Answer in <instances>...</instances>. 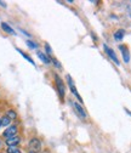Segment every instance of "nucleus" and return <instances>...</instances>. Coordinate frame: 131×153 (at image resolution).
Masks as SVG:
<instances>
[{
  "mask_svg": "<svg viewBox=\"0 0 131 153\" xmlns=\"http://www.w3.org/2000/svg\"><path fill=\"white\" fill-rule=\"evenodd\" d=\"M7 153H21V151H20V148H17L16 146H13V147H9L7 148Z\"/></svg>",
  "mask_w": 131,
  "mask_h": 153,
  "instance_id": "4468645a",
  "label": "nucleus"
},
{
  "mask_svg": "<svg viewBox=\"0 0 131 153\" xmlns=\"http://www.w3.org/2000/svg\"><path fill=\"white\" fill-rule=\"evenodd\" d=\"M36 55H38V57L39 59L45 63V65H47V63H50V59H49V56L47 55H45L44 52H40V51H38L36 52Z\"/></svg>",
  "mask_w": 131,
  "mask_h": 153,
  "instance_id": "9b49d317",
  "label": "nucleus"
},
{
  "mask_svg": "<svg viewBox=\"0 0 131 153\" xmlns=\"http://www.w3.org/2000/svg\"><path fill=\"white\" fill-rule=\"evenodd\" d=\"M29 153H35V152H32V151H30V152H29Z\"/></svg>",
  "mask_w": 131,
  "mask_h": 153,
  "instance_id": "4be33fe9",
  "label": "nucleus"
},
{
  "mask_svg": "<svg viewBox=\"0 0 131 153\" xmlns=\"http://www.w3.org/2000/svg\"><path fill=\"white\" fill-rule=\"evenodd\" d=\"M45 49H46V53H47L49 56H51V55H52V50H51V48H50L49 44H45Z\"/></svg>",
  "mask_w": 131,
  "mask_h": 153,
  "instance_id": "f3484780",
  "label": "nucleus"
},
{
  "mask_svg": "<svg viewBox=\"0 0 131 153\" xmlns=\"http://www.w3.org/2000/svg\"><path fill=\"white\" fill-rule=\"evenodd\" d=\"M0 145H1V143H0Z\"/></svg>",
  "mask_w": 131,
  "mask_h": 153,
  "instance_id": "5701e85b",
  "label": "nucleus"
},
{
  "mask_svg": "<svg viewBox=\"0 0 131 153\" xmlns=\"http://www.w3.org/2000/svg\"><path fill=\"white\" fill-rule=\"evenodd\" d=\"M67 82H68V85H69V89H70L72 94L78 99V101H79L80 103H83V99H81V96L79 95V92H78V90H77V88H75V85H74V83H73V80H72V78H70V75H67Z\"/></svg>",
  "mask_w": 131,
  "mask_h": 153,
  "instance_id": "7ed1b4c3",
  "label": "nucleus"
},
{
  "mask_svg": "<svg viewBox=\"0 0 131 153\" xmlns=\"http://www.w3.org/2000/svg\"><path fill=\"white\" fill-rule=\"evenodd\" d=\"M29 148L32 152H39L41 149V142L39 139H36V137H33L30 141H29Z\"/></svg>",
  "mask_w": 131,
  "mask_h": 153,
  "instance_id": "20e7f679",
  "label": "nucleus"
},
{
  "mask_svg": "<svg viewBox=\"0 0 131 153\" xmlns=\"http://www.w3.org/2000/svg\"><path fill=\"white\" fill-rule=\"evenodd\" d=\"M125 111H126V113H127V114H129V116H130V117H131V111H129V109H125Z\"/></svg>",
  "mask_w": 131,
  "mask_h": 153,
  "instance_id": "aec40b11",
  "label": "nucleus"
},
{
  "mask_svg": "<svg viewBox=\"0 0 131 153\" xmlns=\"http://www.w3.org/2000/svg\"><path fill=\"white\" fill-rule=\"evenodd\" d=\"M0 6H3V7H6V4L3 3V1H0Z\"/></svg>",
  "mask_w": 131,
  "mask_h": 153,
  "instance_id": "6ab92c4d",
  "label": "nucleus"
},
{
  "mask_svg": "<svg viewBox=\"0 0 131 153\" xmlns=\"http://www.w3.org/2000/svg\"><path fill=\"white\" fill-rule=\"evenodd\" d=\"M17 51H18V52H20V53H21V55H22V56H23V57H24V59H26V60H27V61H28V62H30V63H32V65H33V66H35V63H34V61H33V60H32V59H30V57H29V56H28V55H26V53H24V52H23V51H22V50H20V49H17Z\"/></svg>",
  "mask_w": 131,
  "mask_h": 153,
  "instance_id": "ddd939ff",
  "label": "nucleus"
},
{
  "mask_svg": "<svg viewBox=\"0 0 131 153\" xmlns=\"http://www.w3.org/2000/svg\"><path fill=\"white\" fill-rule=\"evenodd\" d=\"M125 35V30L124 29H118L115 33H114V39L118 40V42H121L123 40V38Z\"/></svg>",
  "mask_w": 131,
  "mask_h": 153,
  "instance_id": "1a4fd4ad",
  "label": "nucleus"
},
{
  "mask_svg": "<svg viewBox=\"0 0 131 153\" xmlns=\"http://www.w3.org/2000/svg\"><path fill=\"white\" fill-rule=\"evenodd\" d=\"M51 61H52V63H53L56 67H57V68H61V67H62V66H61V63H58V61L56 60V59H52Z\"/></svg>",
  "mask_w": 131,
  "mask_h": 153,
  "instance_id": "a211bd4d",
  "label": "nucleus"
},
{
  "mask_svg": "<svg viewBox=\"0 0 131 153\" xmlns=\"http://www.w3.org/2000/svg\"><path fill=\"white\" fill-rule=\"evenodd\" d=\"M103 50H104V52L109 56V59L112 60V61H113L117 66H119L120 65V62H119V59H118V57H117V55H115V52H114V50L113 49H110L108 45H106V44H103Z\"/></svg>",
  "mask_w": 131,
  "mask_h": 153,
  "instance_id": "f03ea898",
  "label": "nucleus"
},
{
  "mask_svg": "<svg viewBox=\"0 0 131 153\" xmlns=\"http://www.w3.org/2000/svg\"><path fill=\"white\" fill-rule=\"evenodd\" d=\"M0 126H1V119H0Z\"/></svg>",
  "mask_w": 131,
  "mask_h": 153,
  "instance_id": "412c9836",
  "label": "nucleus"
},
{
  "mask_svg": "<svg viewBox=\"0 0 131 153\" xmlns=\"http://www.w3.org/2000/svg\"><path fill=\"white\" fill-rule=\"evenodd\" d=\"M10 122H11V120H10V119H9V118H7L6 116H5V117H4L3 119H1V125L6 126V125H9V124H10Z\"/></svg>",
  "mask_w": 131,
  "mask_h": 153,
  "instance_id": "dca6fc26",
  "label": "nucleus"
},
{
  "mask_svg": "<svg viewBox=\"0 0 131 153\" xmlns=\"http://www.w3.org/2000/svg\"><path fill=\"white\" fill-rule=\"evenodd\" d=\"M55 79H56V88H57V90H58L60 97H61V100H63V99H64V94H66L64 83H63V80L60 78L58 75H55Z\"/></svg>",
  "mask_w": 131,
  "mask_h": 153,
  "instance_id": "f257e3e1",
  "label": "nucleus"
},
{
  "mask_svg": "<svg viewBox=\"0 0 131 153\" xmlns=\"http://www.w3.org/2000/svg\"><path fill=\"white\" fill-rule=\"evenodd\" d=\"M6 117H7L10 120H12V119H16L17 114H16V112H15V111L10 109V111H7V113H6Z\"/></svg>",
  "mask_w": 131,
  "mask_h": 153,
  "instance_id": "f8f14e48",
  "label": "nucleus"
},
{
  "mask_svg": "<svg viewBox=\"0 0 131 153\" xmlns=\"http://www.w3.org/2000/svg\"><path fill=\"white\" fill-rule=\"evenodd\" d=\"M16 134H17V126L16 125H11L4 131V136L9 139V137H12V136H16Z\"/></svg>",
  "mask_w": 131,
  "mask_h": 153,
  "instance_id": "423d86ee",
  "label": "nucleus"
},
{
  "mask_svg": "<svg viewBox=\"0 0 131 153\" xmlns=\"http://www.w3.org/2000/svg\"><path fill=\"white\" fill-rule=\"evenodd\" d=\"M73 106H74V108L77 109V113L79 114L80 118H86V112L84 111V108H83L78 102H73Z\"/></svg>",
  "mask_w": 131,
  "mask_h": 153,
  "instance_id": "6e6552de",
  "label": "nucleus"
},
{
  "mask_svg": "<svg viewBox=\"0 0 131 153\" xmlns=\"http://www.w3.org/2000/svg\"><path fill=\"white\" fill-rule=\"evenodd\" d=\"M119 50L121 51L124 62H125V63H129V61H130V52H129V49H127L125 45H119Z\"/></svg>",
  "mask_w": 131,
  "mask_h": 153,
  "instance_id": "39448f33",
  "label": "nucleus"
},
{
  "mask_svg": "<svg viewBox=\"0 0 131 153\" xmlns=\"http://www.w3.org/2000/svg\"><path fill=\"white\" fill-rule=\"evenodd\" d=\"M20 141H21V139L18 136H12V137L6 139V145L9 147H13V146H17L18 143H20Z\"/></svg>",
  "mask_w": 131,
  "mask_h": 153,
  "instance_id": "0eeeda50",
  "label": "nucleus"
},
{
  "mask_svg": "<svg viewBox=\"0 0 131 153\" xmlns=\"http://www.w3.org/2000/svg\"><path fill=\"white\" fill-rule=\"evenodd\" d=\"M1 28H3L4 32H6V33H9V34H11V35H15V34H16L15 30H13L6 22H3V23H1Z\"/></svg>",
  "mask_w": 131,
  "mask_h": 153,
  "instance_id": "9d476101",
  "label": "nucleus"
},
{
  "mask_svg": "<svg viewBox=\"0 0 131 153\" xmlns=\"http://www.w3.org/2000/svg\"><path fill=\"white\" fill-rule=\"evenodd\" d=\"M27 45H28L30 49H36V48H38V44L34 43V42H32V40H27Z\"/></svg>",
  "mask_w": 131,
  "mask_h": 153,
  "instance_id": "2eb2a0df",
  "label": "nucleus"
}]
</instances>
